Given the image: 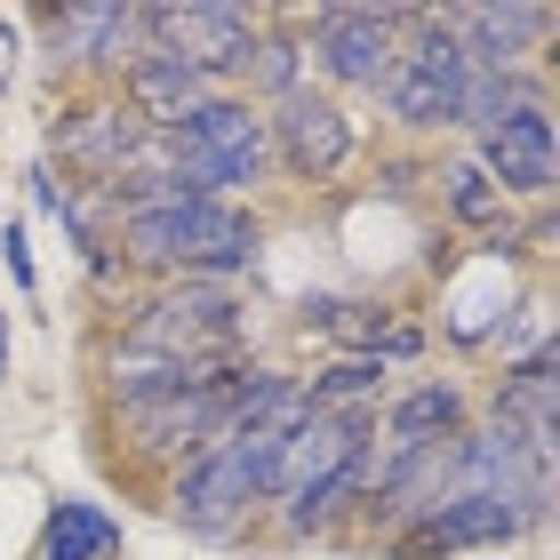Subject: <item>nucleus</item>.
Masks as SVG:
<instances>
[{"instance_id":"obj_16","label":"nucleus","mask_w":560,"mask_h":560,"mask_svg":"<svg viewBox=\"0 0 560 560\" xmlns=\"http://www.w3.org/2000/svg\"><path fill=\"white\" fill-rule=\"evenodd\" d=\"M113 96L144 120V129H168V120H185L200 96H217V81L185 57V48H168V40H137V57L113 72Z\"/></svg>"},{"instance_id":"obj_2","label":"nucleus","mask_w":560,"mask_h":560,"mask_svg":"<svg viewBox=\"0 0 560 560\" xmlns=\"http://www.w3.org/2000/svg\"><path fill=\"white\" fill-rule=\"evenodd\" d=\"M376 409H352V417H313L304 409L289 424V489L272 497V545L280 552H304V545H328L345 537L352 513H361V489L376 472Z\"/></svg>"},{"instance_id":"obj_1","label":"nucleus","mask_w":560,"mask_h":560,"mask_svg":"<svg viewBox=\"0 0 560 560\" xmlns=\"http://www.w3.org/2000/svg\"><path fill=\"white\" fill-rule=\"evenodd\" d=\"M113 248L137 280H209V289H241L265 257V217L233 209L209 192H168L144 209L113 217Z\"/></svg>"},{"instance_id":"obj_4","label":"nucleus","mask_w":560,"mask_h":560,"mask_svg":"<svg viewBox=\"0 0 560 560\" xmlns=\"http://www.w3.org/2000/svg\"><path fill=\"white\" fill-rule=\"evenodd\" d=\"M96 337L144 345V352H209V361H257L248 296L209 280H137L129 304H113Z\"/></svg>"},{"instance_id":"obj_24","label":"nucleus","mask_w":560,"mask_h":560,"mask_svg":"<svg viewBox=\"0 0 560 560\" xmlns=\"http://www.w3.org/2000/svg\"><path fill=\"white\" fill-rule=\"evenodd\" d=\"M16 72H24V16H0V96L16 89Z\"/></svg>"},{"instance_id":"obj_5","label":"nucleus","mask_w":560,"mask_h":560,"mask_svg":"<svg viewBox=\"0 0 560 560\" xmlns=\"http://www.w3.org/2000/svg\"><path fill=\"white\" fill-rule=\"evenodd\" d=\"M161 144H168V168L185 176L192 192H209V200L257 209V200L272 192L265 113L248 105V96H233V89L200 96V105H192L185 120H168V129H161Z\"/></svg>"},{"instance_id":"obj_8","label":"nucleus","mask_w":560,"mask_h":560,"mask_svg":"<svg viewBox=\"0 0 560 560\" xmlns=\"http://www.w3.org/2000/svg\"><path fill=\"white\" fill-rule=\"evenodd\" d=\"M465 89H472V65H465V48H456V33L441 24V9H432L424 33L400 40L385 89H376V113H385L393 137H409V144L465 137Z\"/></svg>"},{"instance_id":"obj_14","label":"nucleus","mask_w":560,"mask_h":560,"mask_svg":"<svg viewBox=\"0 0 560 560\" xmlns=\"http://www.w3.org/2000/svg\"><path fill=\"white\" fill-rule=\"evenodd\" d=\"M441 24L456 33L472 72H521V65L552 72L560 9H528V0H456V9H441Z\"/></svg>"},{"instance_id":"obj_10","label":"nucleus","mask_w":560,"mask_h":560,"mask_svg":"<svg viewBox=\"0 0 560 560\" xmlns=\"http://www.w3.org/2000/svg\"><path fill=\"white\" fill-rule=\"evenodd\" d=\"M137 40H144L137 0H65V9L33 16V65L48 72L57 96L113 89V72L137 57Z\"/></svg>"},{"instance_id":"obj_13","label":"nucleus","mask_w":560,"mask_h":560,"mask_svg":"<svg viewBox=\"0 0 560 560\" xmlns=\"http://www.w3.org/2000/svg\"><path fill=\"white\" fill-rule=\"evenodd\" d=\"M465 152L489 168V185L513 200V209H545L552 185H560V120H552V105H513Z\"/></svg>"},{"instance_id":"obj_15","label":"nucleus","mask_w":560,"mask_h":560,"mask_svg":"<svg viewBox=\"0 0 560 560\" xmlns=\"http://www.w3.org/2000/svg\"><path fill=\"white\" fill-rule=\"evenodd\" d=\"M480 417V393L465 376H409L376 400V448L385 456H417V448H448L456 432Z\"/></svg>"},{"instance_id":"obj_9","label":"nucleus","mask_w":560,"mask_h":560,"mask_svg":"<svg viewBox=\"0 0 560 560\" xmlns=\"http://www.w3.org/2000/svg\"><path fill=\"white\" fill-rule=\"evenodd\" d=\"M265 152H272V185H345L352 168H361L369 152V129L361 113L345 105V96H328L304 81L296 96H280V105H265Z\"/></svg>"},{"instance_id":"obj_23","label":"nucleus","mask_w":560,"mask_h":560,"mask_svg":"<svg viewBox=\"0 0 560 560\" xmlns=\"http://www.w3.org/2000/svg\"><path fill=\"white\" fill-rule=\"evenodd\" d=\"M424 320H393L385 328V345H376V361H385V369H409V361H424Z\"/></svg>"},{"instance_id":"obj_3","label":"nucleus","mask_w":560,"mask_h":560,"mask_svg":"<svg viewBox=\"0 0 560 560\" xmlns=\"http://www.w3.org/2000/svg\"><path fill=\"white\" fill-rule=\"evenodd\" d=\"M289 424L280 432H224V441H209L200 456H185V465L152 489L161 497V521L185 528L192 545H241L248 528L272 513V497L289 489Z\"/></svg>"},{"instance_id":"obj_6","label":"nucleus","mask_w":560,"mask_h":560,"mask_svg":"<svg viewBox=\"0 0 560 560\" xmlns=\"http://www.w3.org/2000/svg\"><path fill=\"white\" fill-rule=\"evenodd\" d=\"M432 9H393V0H320V9H296V33H304V65H313V89L328 96H369L385 89V72L400 57V40L424 33Z\"/></svg>"},{"instance_id":"obj_7","label":"nucleus","mask_w":560,"mask_h":560,"mask_svg":"<svg viewBox=\"0 0 560 560\" xmlns=\"http://www.w3.org/2000/svg\"><path fill=\"white\" fill-rule=\"evenodd\" d=\"M545 528H552V497H432L376 552L385 560H465V552L513 560V545L545 537Z\"/></svg>"},{"instance_id":"obj_11","label":"nucleus","mask_w":560,"mask_h":560,"mask_svg":"<svg viewBox=\"0 0 560 560\" xmlns=\"http://www.w3.org/2000/svg\"><path fill=\"white\" fill-rule=\"evenodd\" d=\"M144 120L120 105L113 89H72L57 96V113H48V144H40V161L65 176V185H113L120 168L144 152Z\"/></svg>"},{"instance_id":"obj_21","label":"nucleus","mask_w":560,"mask_h":560,"mask_svg":"<svg viewBox=\"0 0 560 560\" xmlns=\"http://www.w3.org/2000/svg\"><path fill=\"white\" fill-rule=\"evenodd\" d=\"M489 352H497L504 369L528 361V352H552V296H545V280H537V289H528L521 304H504V320H497Z\"/></svg>"},{"instance_id":"obj_18","label":"nucleus","mask_w":560,"mask_h":560,"mask_svg":"<svg viewBox=\"0 0 560 560\" xmlns=\"http://www.w3.org/2000/svg\"><path fill=\"white\" fill-rule=\"evenodd\" d=\"M304 81H313V65H304V33H296V9H265V33L257 48H248V65H241V81L233 96H248V105H280V96H296Z\"/></svg>"},{"instance_id":"obj_25","label":"nucleus","mask_w":560,"mask_h":560,"mask_svg":"<svg viewBox=\"0 0 560 560\" xmlns=\"http://www.w3.org/2000/svg\"><path fill=\"white\" fill-rule=\"evenodd\" d=\"M0 385H9V304H0Z\"/></svg>"},{"instance_id":"obj_22","label":"nucleus","mask_w":560,"mask_h":560,"mask_svg":"<svg viewBox=\"0 0 560 560\" xmlns=\"http://www.w3.org/2000/svg\"><path fill=\"white\" fill-rule=\"evenodd\" d=\"M0 265H9V280H16L24 296L40 289V265H33V224H24V217H9V224H0Z\"/></svg>"},{"instance_id":"obj_20","label":"nucleus","mask_w":560,"mask_h":560,"mask_svg":"<svg viewBox=\"0 0 560 560\" xmlns=\"http://www.w3.org/2000/svg\"><path fill=\"white\" fill-rule=\"evenodd\" d=\"M393 393V369L376 352H328L320 369H304V409L313 417H352V409H376Z\"/></svg>"},{"instance_id":"obj_12","label":"nucleus","mask_w":560,"mask_h":560,"mask_svg":"<svg viewBox=\"0 0 560 560\" xmlns=\"http://www.w3.org/2000/svg\"><path fill=\"white\" fill-rule=\"evenodd\" d=\"M137 24H144V40L185 48L217 89H233L248 48L265 33V9H248V0H185V9H176V0H152V9H137Z\"/></svg>"},{"instance_id":"obj_19","label":"nucleus","mask_w":560,"mask_h":560,"mask_svg":"<svg viewBox=\"0 0 560 560\" xmlns=\"http://www.w3.org/2000/svg\"><path fill=\"white\" fill-rule=\"evenodd\" d=\"M120 545H129V528H120L113 504H96V497H57V504L40 513L33 560H120Z\"/></svg>"},{"instance_id":"obj_17","label":"nucleus","mask_w":560,"mask_h":560,"mask_svg":"<svg viewBox=\"0 0 560 560\" xmlns=\"http://www.w3.org/2000/svg\"><path fill=\"white\" fill-rule=\"evenodd\" d=\"M432 192H441V224H448V233H472V241H497L504 224L521 217L513 200H504V192L489 185V168H480L465 144L432 161Z\"/></svg>"}]
</instances>
